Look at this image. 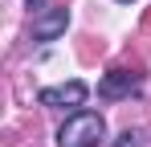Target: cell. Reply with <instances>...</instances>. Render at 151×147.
Masks as SVG:
<instances>
[{
	"mask_svg": "<svg viewBox=\"0 0 151 147\" xmlns=\"http://www.w3.org/2000/svg\"><path fill=\"white\" fill-rule=\"evenodd\" d=\"M102 135H106L102 115H94V110H78L74 119L61 122V131H57V147H98Z\"/></svg>",
	"mask_w": 151,
	"mask_h": 147,
	"instance_id": "6da1fadb",
	"label": "cell"
},
{
	"mask_svg": "<svg viewBox=\"0 0 151 147\" xmlns=\"http://www.w3.org/2000/svg\"><path fill=\"white\" fill-rule=\"evenodd\" d=\"M86 82H65V86H49V90H41V106H82L86 102Z\"/></svg>",
	"mask_w": 151,
	"mask_h": 147,
	"instance_id": "7a4b0ae2",
	"label": "cell"
},
{
	"mask_svg": "<svg viewBox=\"0 0 151 147\" xmlns=\"http://www.w3.org/2000/svg\"><path fill=\"white\" fill-rule=\"evenodd\" d=\"M131 90H139V74H135V70H123V66L110 70V74L98 82V94H102V98H127Z\"/></svg>",
	"mask_w": 151,
	"mask_h": 147,
	"instance_id": "3957f363",
	"label": "cell"
},
{
	"mask_svg": "<svg viewBox=\"0 0 151 147\" xmlns=\"http://www.w3.org/2000/svg\"><path fill=\"white\" fill-rule=\"evenodd\" d=\"M65 24H70V12H65V8H49V12H41V17L33 21V37H37V41H57V37L65 33Z\"/></svg>",
	"mask_w": 151,
	"mask_h": 147,
	"instance_id": "277c9868",
	"label": "cell"
},
{
	"mask_svg": "<svg viewBox=\"0 0 151 147\" xmlns=\"http://www.w3.org/2000/svg\"><path fill=\"white\" fill-rule=\"evenodd\" d=\"M114 147H143V135H139V131H123V135L114 139Z\"/></svg>",
	"mask_w": 151,
	"mask_h": 147,
	"instance_id": "5b68a950",
	"label": "cell"
},
{
	"mask_svg": "<svg viewBox=\"0 0 151 147\" xmlns=\"http://www.w3.org/2000/svg\"><path fill=\"white\" fill-rule=\"evenodd\" d=\"M143 33H151V8L143 12Z\"/></svg>",
	"mask_w": 151,
	"mask_h": 147,
	"instance_id": "8992f818",
	"label": "cell"
},
{
	"mask_svg": "<svg viewBox=\"0 0 151 147\" xmlns=\"http://www.w3.org/2000/svg\"><path fill=\"white\" fill-rule=\"evenodd\" d=\"M29 8H33V12H41V0H29Z\"/></svg>",
	"mask_w": 151,
	"mask_h": 147,
	"instance_id": "52a82bcc",
	"label": "cell"
}]
</instances>
